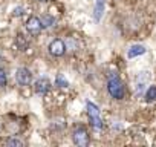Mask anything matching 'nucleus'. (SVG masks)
Wrapping results in <instances>:
<instances>
[{"label": "nucleus", "instance_id": "1a4fd4ad", "mask_svg": "<svg viewBox=\"0 0 156 147\" xmlns=\"http://www.w3.org/2000/svg\"><path fill=\"white\" fill-rule=\"evenodd\" d=\"M104 14V0H95V9H94V19L95 22H100Z\"/></svg>", "mask_w": 156, "mask_h": 147}, {"label": "nucleus", "instance_id": "4468645a", "mask_svg": "<svg viewBox=\"0 0 156 147\" xmlns=\"http://www.w3.org/2000/svg\"><path fill=\"white\" fill-rule=\"evenodd\" d=\"M5 144L9 145V147H22V145H23V141H20V139H17V138H8V139L5 141Z\"/></svg>", "mask_w": 156, "mask_h": 147}, {"label": "nucleus", "instance_id": "423d86ee", "mask_svg": "<svg viewBox=\"0 0 156 147\" xmlns=\"http://www.w3.org/2000/svg\"><path fill=\"white\" fill-rule=\"evenodd\" d=\"M26 29H28V32L31 35H38L41 32V29H43L40 19L38 17H29L28 22H26Z\"/></svg>", "mask_w": 156, "mask_h": 147}, {"label": "nucleus", "instance_id": "20e7f679", "mask_svg": "<svg viewBox=\"0 0 156 147\" xmlns=\"http://www.w3.org/2000/svg\"><path fill=\"white\" fill-rule=\"evenodd\" d=\"M16 81L20 86H29L32 81V72L28 67H19L16 70Z\"/></svg>", "mask_w": 156, "mask_h": 147}, {"label": "nucleus", "instance_id": "f257e3e1", "mask_svg": "<svg viewBox=\"0 0 156 147\" xmlns=\"http://www.w3.org/2000/svg\"><path fill=\"white\" fill-rule=\"evenodd\" d=\"M107 92L112 98L115 100H122L126 95V89L122 81L119 80V77L116 74H110L109 78H107Z\"/></svg>", "mask_w": 156, "mask_h": 147}, {"label": "nucleus", "instance_id": "ddd939ff", "mask_svg": "<svg viewBox=\"0 0 156 147\" xmlns=\"http://www.w3.org/2000/svg\"><path fill=\"white\" fill-rule=\"evenodd\" d=\"M55 86H58L61 89H67L69 88V81L66 80V77L63 75V74H58V75L55 77Z\"/></svg>", "mask_w": 156, "mask_h": 147}, {"label": "nucleus", "instance_id": "dca6fc26", "mask_svg": "<svg viewBox=\"0 0 156 147\" xmlns=\"http://www.w3.org/2000/svg\"><path fill=\"white\" fill-rule=\"evenodd\" d=\"M25 14V9L22 8V6H17L16 9H14V16L16 17H20V16H23Z\"/></svg>", "mask_w": 156, "mask_h": 147}, {"label": "nucleus", "instance_id": "f8f14e48", "mask_svg": "<svg viewBox=\"0 0 156 147\" xmlns=\"http://www.w3.org/2000/svg\"><path fill=\"white\" fill-rule=\"evenodd\" d=\"M144 98H145V101H147V103H154V101H156V86H154V84H153V86H150V88L145 91Z\"/></svg>", "mask_w": 156, "mask_h": 147}, {"label": "nucleus", "instance_id": "2eb2a0df", "mask_svg": "<svg viewBox=\"0 0 156 147\" xmlns=\"http://www.w3.org/2000/svg\"><path fill=\"white\" fill-rule=\"evenodd\" d=\"M8 83V75H6V70L0 67V86H6Z\"/></svg>", "mask_w": 156, "mask_h": 147}, {"label": "nucleus", "instance_id": "0eeeda50", "mask_svg": "<svg viewBox=\"0 0 156 147\" xmlns=\"http://www.w3.org/2000/svg\"><path fill=\"white\" fill-rule=\"evenodd\" d=\"M34 91H35V94H38V95H46V94L51 91V81H49L46 77L38 78V80L35 81V84H34Z\"/></svg>", "mask_w": 156, "mask_h": 147}, {"label": "nucleus", "instance_id": "7ed1b4c3", "mask_svg": "<svg viewBox=\"0 0 156 147\" xmlns=\"http://www.w3.org/2000/svg\"><path fill=\"white\" fill-rule=\"evenodd\" d=\"M72 141L78 147H86L89 145V133L84 127H76L72 132Z\"/></svg>", "mask_w": 156, "mask_h": 147}, {"label": "nucleus", "instance_id": "f03ea898", "mask_svg": "<svg viewBox=\"0 0 156 147\" xmlns=\"http://www.w3.org/2000/svg\"><path fill=\"white\" fill-rule=\"evenodd\" d=\"M86 110H87V115H89V120H90V124H92V127L94 129H103L104 127V121L101 120V117H100V107L97 106V104H94V103H87L86 104Z\"/></svg>", "mask_w": 156, "mask_h": 147}, {"label": "nucleus", "instance_id": "9d476101", "mask_svg": "<svg viewBox=\"0 0 156 147\" xmlns=\"http://www.w3.org/2000/svg\"><path fill=\"white\" fill-rule=\"evenodd\" d=\"M40 22H41V26H43V29L44 28H52L54 25H55V19L52 17V16H49V14H44V16H41L40 17Z\"/></svg>", "mask_w": 156, "mask_h": 147}, {"label": "nucleus", "instance_id": "9b49d317", "mask_svg": "<svg viewBox=\"0 0 156 147\" xmlns=\"http://www.w3.org/2000/svg\"><path fill=\"white\" fill-rule=\"evenodd\" d=\"M16 45H17V48H19L20 51H25V49L29 46V40H28L23 34H19L17 38H16Z\"/></svg>", "mask_w": 156, "mask_h": 147}, {"label": "nucleus", "instance_id": "6e6552de", "mask_svg": "<svg viewBox=\"0 0 156 147\" xmlns=\"http://www.w3.org/2000/svg\"><path fill=\"white\" fill-rule=\"evenodd\" d=\"M145 46H142V45H132L130 48H129V51H127V57L129 58H136V57H139V55H142V54H145Z\"/></svg>", "mask_w": 156, "mask_h": 147}, {"label": "nucleus", "instance_id": "39448f33", "mask_svg": "<svg viewBox=\"0 0 156 147\" xmlns=\"http://www.w3.org/2000/svg\"><path fill=\"white\" fill-rule=\"evenodd\" d=\"M48 51H49V54H51L52 57H63L64 52H66V45H64L63 40L55 38V40H52V41L49 43Z\"/></svg>", "mask_w": 156, "mask_h": 147}, {"label": "nucleus", "instance_id": "f3484780", "mask_svg": "<svg viewBox=\"0 0 156 147\" xmlns=\"http://www.w3.org/2000/svg\"><path fill=\"white\" fill-rule=\"evenodd\" d=\"M37 2H41V3H44V2H48V0H37Z\"/></svg>", "mask_w": 156, "mask_h": 147}]
</instances>
